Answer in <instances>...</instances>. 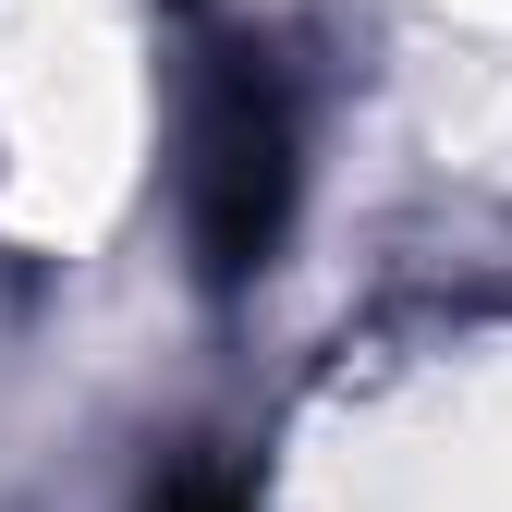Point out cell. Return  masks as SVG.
Here are the masks:
<instances>
[{"label": "cell", "mask_w": 512, "mask_h": 512, "mask_svg": "<svg viewBox=\"0 0 512 512\" xmlns=\"http://www.w3.org/2000/svg\"><path fill=\"white\" fill-rule=\"evenodd\" d=\"M183 232L208 293H244L293 232V86L232 25L183 49Z\"/></svg>", "instance_id": "6da1fadb"}, {"label": "cell", "mask_w": 512, "mask_h": 512, "mask_svg": "<svg viewBox=\"0 0 512 512\" xmlns=\"http://www.w3.org/2000/svg\"><path fill=\"white\" fill-rule=\"evenodd\" d=\"M147 512H256V500H244L220 464H171V476L147 488Z\"/></svg>", "instance_id": "7a4b0ae2"}]
</instances>
